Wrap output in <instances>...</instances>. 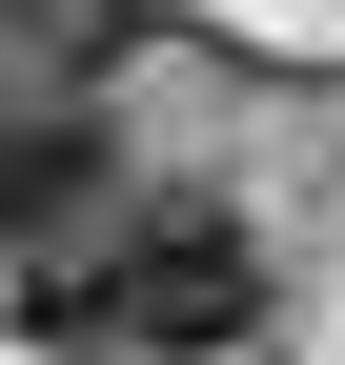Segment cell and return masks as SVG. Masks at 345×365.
<instances>
[{
    "label": "cell",
    "mask_w": 345,
    "mask_h": 365,
    "mask_svg": "<svg viewBox=\"0 0 345 365\" xmlns=\"http://www.w3.org/2000/svg\"><path fill=\"white\" fill-rule=\"evenodd\" d=\"M102 203H122V143L81 122V81H0V264L81 244Z\"/></svg>",
    "instance_id": "7a4b0ae2"
},
{
    "label": "cell",
    "mask_w": 345,
    "mask_h": 365,
    "mask_svg": "<svg viewBox=\"0 0 345 365\" xmlns=\"http://www.w3.org/2000/svg\"><path fill=\"white\" fill-rule=\"evenodd\" d=\"M0 325L41 365H244L264 345V244H244V203H102L81 244L0 264Z\"/></svg>",
    "instance_id": "6da1fadb"
},
{
    "label": "cell",
    "mask_w": 345,
    "mask_h": 365,
    "mask_svg": "<svg viewBox=\"0 0 345 365\" xmlns=\"http://www.w3.org/2000/svg\"><path fill=\"white\" fill-rule=\"evenodd\" d=\"M0 41H21V81H102L122 61V0H0Z\"/></svg>",
    "instance_id": "3957f363"
}]
</instances>
